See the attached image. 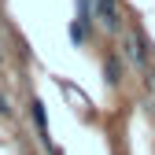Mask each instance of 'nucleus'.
Instances as JSON below:
<instances>
[{
  "label": "nucleus",
  "mask_w": 155,
  "mask_h": 155,
  "mask_svg": "<svg viewBox=\"0 0 155 155\" xmlns=\"http://www.w3.org/2000/svg\"><path fill=\"white\" fill-rule=\"evenodd\" d=\"M92 8H96V18H100L111 33L122 26V22H118V4H114V0H92Z\"/></svg>",
  "instance_id": "f257e3e1"
},
{
  "label": "nucleus",
  "mask_w": 155,
  "mask_h": 155,
  "mask_svg": "<svg viewBox=\"0 0 155 155\" xmlns=\"http://www.w3.org/2000/svg\"><path fill=\"white\" fill-rule=\"evenodd\" d=\"M30 111H33V122H37V133H41V144L48 148V114H45V104L33 96V104H30Z\"/></svg>",
  "instance_id": "f03ea898"
},
{
  "label": "nucleus",
  "mask_w": 155,
  "mask_h": 155,
  "mask_svg": "<svg viewBox=\"0 0 155 155\" xmlns=\"http://www.w3.org/2000/svg\"><path fill=\"white\" fill-rule=\"evenodd\" d=\"M67 37H70V45H85V37H89V26L81 22V18H74V22H70V30H67Z\"/></svg>",
  "instance_id": "7ed1b4c3"
},
{
  "label": "nucleus",
  "mask_w": 155,
  "mask_h": 155,
  "mask_svg": "<svg viewBox=\"0 0 155 155\" xmlns=\"http://www.w3.org/2000/svg\"><path fill=\"white\" fill-rule=\"evenodd\" d=\"M104 78H107V85H118V59L104 63Z\"/></svg>",
  "instance_id": "20e7f679"
},
{
  "label": "nucleus",
  "mask_w": 155,
  "mask_h": 155,
  "mask_svg": "<svg viewBox=\"0 0 155 155\" xmlns=\"http://www.w3.org/2000/svg\"><path fill=\"white\" fill-rule=\"evenodd\" d=\"M8 114V100H4V92H0V118Z\"/></svg>",
  "instance_id": "39448f33"
}]
</instances>
